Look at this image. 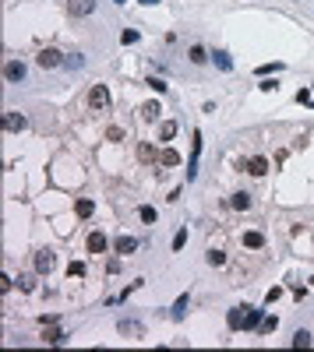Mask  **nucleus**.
I'll use <instances>...</instances> for the list:
<instances>
[{
	"mask_svg": "<svg viewBox=\"0 0 314 352\" xmlns=\"http://www.w3.org/2000/svg\"><path fill=\"white\" fill-rule=\"evenodd\" d=\"M216 67H219V70H230V67H233V60H230L226 53H216Z\"/></svg>",
	"mask_w": 314,
	"mask_h": 352,
	"instance_id": "27",
	"label": "nucleus"
},
{
	"mask_svg": "<svg viewBox=\"0 0 314 352\" xmlns=\"http://www.w3.org/2000/svg\"><path fill=\"white\" fill-rule=\"evenodd\" d=\"M283 67V64H261V67H258V74H268V70H279Z\"/></svg>",
	"mask_w": 314,
	"mask_h": 352,
	"instance_id": "35",
	"label": "nucleus"
},
{
	"mask_svg": "<svg viewBox=\"0 0 314 352\" xmlns=\"http://www.w3.org/2000/svg\"><path fill=\"white\" fill-rule=\"evenodd\" d=\"M67 11H71L75 18H85V14H92V11H95V0H71V4H67Z\"/></svg>",
	"mask_w": 314,
	"mask_h": 352,
	"instance_id": "8",
	"label": "nucleus"
},
{
	"mask_svg": "<svg viewBox=\"0 0 314 352\" xmlns=\"http://www.w3.org/2000/svg\"><path fill=\"white\" fill-rule=\"evenodd\" d=\"M85 247H88V254H106V247H110V240H106V232H88V240H85Z\"/></svg>",
	"mask_w": 314,
	"mask_h": 352,
	"instance_id": "4",
	"label": "nucleus"
},
{
	"mask_svg": "<svg viewBox=\"0 0 314 352\" xmlns=\"http://www.w3.org/2000/svg\"><path fill=\"white\" fill-rule=\"evenodd\" d=\"M113 250H117V254H134V250H138V240H134V236H117Z\"/></svg>",
	"mask_w": 314,
	"mask_h": 352,
	"instance_id": "10",
	"label": "nucleus"
},
{
	"mask_svg": "<svg viewBox=\"0 0 314 352\" xmlns=\"http://www.w3.org/2000/svg\"><path fill=\"white\" fill-rule=\"evenodd\" d=\"M258 328H261V335H268V331H275V328H279V317H261V324H258Z\"/></svg>",
	"mask_w": 314,
	"mask_h": 352,
	"instance_id": "21",
	"label": "nucleus"
},
{
	"mask_svg": "<svg viewBox=\"0 0 314 352\" xmlns=\"http://www.w3.org/2000/svg\"><path fill=\"white\" fill-rule=\"evenodd\" d=\"M14 285H18L21 292H32V289H36V279H32V275H21V279L14 282Z\"/></svg>",
	"mask_w": 314,
	"mask_h": 352,
	"instance_id": "23",
	"label": "nucleus"
},
{
	"mask_svg": "<svg viewBox=\"0 0 314 352\" xmlns=\"http://www.w3.org/2000/svg\"><path fill=\"white\" fill-rule=\"evenodd\" d=\"M25 74H28V70H25L21 60H7V64H4V81H11V85H14V81H25Z\"/></svg>",
	"mask_w": 314,
	"mask_h": 352,
	"instance_id": "3",
	"label": "nucleus"
},
{
	"mask_svg": "<svg viewBox=\"0 0 314 352\" xmlns=\"http://www.w3.org/2000/svg\"><path fill=\"white\" fill-rule=\"evenodd\" d=\"M60 64H64V60H60V50H53V46H50V50H43V53H39V67L53 70V67H60Z\"/></svg>",
	"mask_w": 314,
	"mask_h": 352,
	"instance_id": "6",
	"label": "nucleus"
},
{
	"mask_svg": "<svg viewBox=\"0 0 314 352\" xmlns=\"http://www.w3.org/2000/svg\"><path fill=\"white\" fill-rule=\"evenodd\" d=\"M279 296H283V289H279V285H275V289H268V292H265V303H275V299H279Z\"/></svg>",
	"mask_w": 314,
	"mask_h": 352,
	"instance_id": "33",
	"label": "nucleus"
},
{
	"mask_svg": "<svg viewBox=\"0 0 314 352\" xmlns=\"http://www.w3.org/2000/svg\"><path fill=\"white\" fill-rule=\"evenodd\" d=\"M145 85H149V88H152V92H166V85H162V77H149V81H145Z\"/></svg>",
	"mask_w": 314,
	"mask_h": 352,
	"instance_id": "31",
	"label": "nucleus"
},
{
	"mask_svg": "<svg viewBox=\"0 0 314 352\" xmlns=\"http://www.w3.org/2000/svg\"><path fill=\"white\" fill-rule=\"evenodd\" d=\"M184 243H187V229H180V232H177V236H173V250H180V247H184Z\"/></svg>",
	"mask_w": 314,
	"mask_h": 352,
	"instance_id": "30",
	"label": "nucleus"
},
{
	"mask_svg": "<svg viewBox=\"0 0 314 352\" xmlns=\"http://www.w3.org/2000/svg\"><path fill=\"white\" fill-rule=\"evenodd\" d=\"M138 159H142V162H152V159H159V155H156L152 144H138Z\"/></svg>",
	"mask_w": 314,
	"mask_h": 352,
	"instance_id": "19",
	"label": "nucleus"
},
{
	"mask_svg": "<svg viewBox=\"0 0 314 352\" xmlns=\"http://www.w3.org/2000/svg\"><path fill=\"white\" fill-rule=\"evenodd\" d=\"M67 275H71V279H85V264H81V261H71V264H67Z\"/></svg>",
	"mask_w": 314,
	"mask_h": 352,
	"instance_id": "22",
	"label": "nucleus"
},
{
	"mask_svg": "<svg viewBox=\"0 0 314 352\" xmlns=\"http://www.w3.org/2000/svg\"><path fill=\"white\" fill-rule=\"evenodd\" d=\"M184 306H187V292H184V296L173 303V317H184Z\"/></svg>",
	"mask_w": 314,
	"mask_h": 352,
	"instance_id": "28",
	"label": "nucleus"
},
{
	"mask_svg": "<svg viewBox=\"0 0 314 352\" xmlns=\"http://www.w3.org/2000/svg\"><path fill=\"white\" fill-rule=\"evenodd\" d=\"M243 169H247L251 176H265V173H268V159H265V155H251V159L243 162Z\"/></svg>",
	"mask_w": 314,
	"mask_h": 352,
	"instance_id": "5",
	"label": "nucleus"
},
{
	"mask_svg": "<svg viewBox=\"0 0 314 352\" xmlns=\"http://www.w3.org/2000/svg\"><path fill=\"white\" fill-rule=\"evenodd\" d=\"M243 247H247V250H261V247H265V236H261L258 229H251V232H243Z\"/></svg>",
	"mask_w": 314,
	"mask_h": 352,
	"instance_id": "11",
	"label": "nucleus"
},
{
	"mask_svg": "<svg viewBox=\"0 0 314 352\" xmlns=\"http://www.w3.org/2000/svg\"><path fill=\"white\" fill-rule=\"evenodd\" d=\"M142 4H159V0H142Z\"/></svg>",
	"mask_w": 314,
	"mask_h": 352,
	"instance_id": "36",
	"label": "nucleus"
},
{
	"mask_svg": "<svg viewBox=\"0 0 314 352\" xmlns=\"http://www.w3.org/2000/svg\"><path fill=\"white\" fill-rule=\"evenodd\" d=\"M208 57H205V50L201 46H191V64H205Z\"/></svg>",
	"mask_w": 314,
	"mask_h": 352,
	"instance_id": "26",
	"label": "nucleus"
},
{
	"mask_svg": "<svg viewBox=\"0 0 314 352\" xmlns=\"http://www.w3.org/2000/svg\"><path fill=\"white\" fill-rule=\"evenodd\" d=\"M134 39H138V32H134V28H127V32H124V35H120V43H124V46H131V43H134Z\"/></svg>",
	"mask_w": 314,
	"mask_h": 352,
	"instance_id": "32",
	"label": "nucleus"
},
{
	"mask_svg": "<svg viewBox=\"0 0 314 352\" xmlns=\"http://www.w3.org/2000/svg\"><path fill=\"white\" fill-rule=\"evenodd\" d=\"M173 134H177V124H173V120H166V124L159 127V141H169Z\"/></svg>",
	"mask_w": 314,
	"mask_h": 352,
	"instance_id": "20",
	"label": "nucleus"
},
{
	"mask_svg": "<svg viewBox=\"0 0 314 352\" xmlns=\"http://www.w3.org/2000/svg\"><path fill=\"white\" fill-rule=\"evenodd\" d=\"M311 342H314V338H311V331H307V328H300V331L293 335V349H307Z\"/></svg>",
	"mask_w": 314,
	"mask_h": 352,
	"instance_id": "15",
	"label": "nucleus"
},
{
	"mask_svg": "<svg viewBox=\"0 0 314 352\" xmlns=\"http://www.w3.org/2000/svg\"><path fill=\"white\" fill-rule=\"evenodd\" d=\"M297 102H304V106H307V102H311V92H307V88H300V92H297Z\"/></svg>",
	"mask_w": 314,
	"mask_h": 352,
	"instance_id": "34",
	"label": "nucleus"
},
{
	"mask_svg": "<svg viewBox=\"0 0 314 352\" xmlns=\"http://www.w3.org/2000/svg\"><path fill=\"white\" fill-rule=\"evenodd\" d=\"M261 317H265V310H258V306H247V314H243V328H240V331H254V328L261 324Z\"/></svg>",
	"mask_w": 314,
	"mask_h": 352,
	"instance_id": "7",
	"label": "nucleus"
},
{
	"mask_svg": "<svg viewBox=\"0 0 314 352\" xmlns=\"http://www.w3.org/2000/svg\"><path fill=\"white\" fill-rule=\"evenodd\" d=\"M243 310H247V306H233V310H230V317H226L230 331H240V328H243Z\"/></svg>",
	"mask_w": 314,
	"mask_h": 352,
	"instance_id": "13",
	"label": "nucleus"
},
{
	"mask_svg": "<svg viewBox=\"0 0 314 352\" xmlns=\"http://www.w3.org/2000/svg\"><path fill=\"white\" fill-rule=\"evenodd\" d=\"M159 166H180V151L177 148H162L159 151Z\"/></svg>",
	"mask_w": 314,
	"mask_h": 352,
	"instance_id": "12",
	"label": "nucleus"
},
{
	"mask_svg": "<svg viewBox=\"0 0 314 352\" xmlns=\"http://www.w3.org/2000/svg\"><path fill=\"white\" fill-rule=\"evenodd\" d=\"M75 211H78V218H88V215L95 211V205H92L88 198H81V201H75Z\"/></svg>",
	"mask_w": 314,
	"mask_h": 352,
	"instance_id": "16",
	"label": "nucleus"
},
{
	"mask_svg": "<svg viewBox=\"0 0 314 352\" xmlns=\"http://www.w3.org/2000/svg\"><path fill=\"white\" fill-rule=\"evenodd\" d=\"M88 106L92 109H106L110 106V88L106 85H92L88 88Z\"/></svg>",
	"mask_w": 314,
	"mask_h": 352,
	"instance_id": "1",
	"label": "nucleus"
},
{
	"mask_svg": "<svg viewBox=\"0 0 314 352\" xmlns=\"http://www.w3.org/2000/svg\"><path fill=\"white\" fill-rule=\"evenodd\" d=\"M117 4H124V0H117Z\"/></svg>",
	"mask_w": 314,
	"mask_h": 352,
	"instance_id": "37",
	"label": "nucleus"
},
{
	"mask_svg": "<svg viewBox=\"0 0 314 352\" xmlns=\"http://www.w3.org/2000/svg\"><path fill=\"white\" fill-rule=\"evenodd\" d=\"M230 208H236V211H247V208H251V194H243V190H236L233 198H230Z\"/></svg>",
	"mask_w": 314,
	"mask_h": 352,
	"instance_id": "14",
	"label": "nucleus"
},
{
	"mask_svg": "<svg viewBox=\"0 0 314 352\" xmlns=\"http://www.w3.org/2000/svg\"><path fill=\"white\" fill-rule=\"evenodd\" d=\"M159 113H162L159 102H145V106H142V116H145V120H159Z\"/></svg>",
	"mask_w": 314,
	"mask_h": 352,
	"instance_id": "17",
	"label": "nucleus"
},
{
	"mask_svg": "<svg viewBox=\"0 0 314 352\" xmlns=\"http://www.w3.org/2000/svg\"><path fill=\"white\" fill-rule=\"evenodd\" d=\"M25 127H28V120L21 113H7L4 116V131H25Z\"/></svg>",
	"mask_w": 314,
	"mask_h": 352,
	"instance_id": "9",
	"label": "nucleus"
},
{
	"mask_svg": "<svg viewBox=\"0 0 314 352\" xmlns=\"http://www.w3.org/2000/svg\"><path fill=\"white\" fill-rule=\"evenodd\" d=\"M138 215H142V222H156V208H152V205H142Z\"/></svg>",
	"mask_w": 314,
	"mask_h": 352,
	"instance_id": "25",
	"label": "nucleus"
},
{
	"mask_svg": "<svg viewBox=\"0 0 314 352\" xmlns=\"http://www.w3.org/2000/svg\"><path fill=\"white\" fill-rule=\"evenodd\" d=\"M43 342H46V345H57V342H64V335H60L57 328H50V324H46V331H43Z\"/></svg>",
	"mask_w": 314,
	"mask_h": 352,
	"instance_id": "18",
	"label": "nucleus"
},
{
	"mask_svg": "<svg viewBox=\"0 0 314 352\" xmlns=\"http://www.w3.org/2000/svg\"><path fill=\"white\" fill-rule=\"evenodd\" d=\"M106 141H124V131L120 127H106Z\"/></svg>",
	"mask_w": 314,
	"mask_h": 352,
	"instance_id": "29",
	"label": "nucleus"
},
{
	"mask_svg": "<svg viewBox=\"0 0 314 352\" xmlns=\"http://www.w3.org/2000/svg\"><path fill=\"white\" fill-rule=\"evenodd\" d=\"M208 264H212V268H223V264H226V254H223V250H212V254H208Z\"/></svg>",
	"mask_w": 314,
	"mask_h": 352,
	"instance_id": "24",
	"label": "nucleus"
},
{
	"mask_svg": "<svg viewBox=\"0 0 314 352\" xmlns=\"http://www.w3.org/2000/svg\"><path fill=\"white\" fill-rule=\"evenodd\" d=\"M53 268H57V254H53V250H39V254H36V271H39V275H50Z\"/></svg>",
	"mask_w": 314,
	"mask_h": 352,
	"instance_id": "2",
	"label": "nucleus"
}]
</instances>
